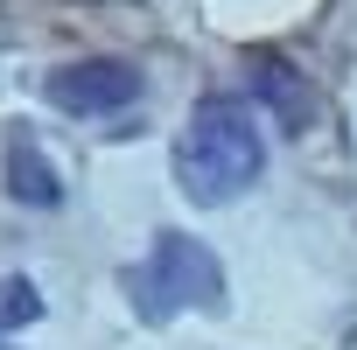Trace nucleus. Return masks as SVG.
I'll return each mask as SVG.
<instances>
[{
	"label": "nucleus",
	"instance_id": "20e7f679",
	"mask_svg": "<svg viewBox=\"0 0 357 350\" xmlns=\"http://www.w3.org/2000/svg\"><path fill=\"white\" fill-rule=\"evenodd\" d=\"M8 197L29 211H56L63 204V168L43 154V140L29 126H8Z\"/></svg>",
	"mask_w": 357,
	"mask_h": 350
},
{
	"label": "nucleus",
	"instance_id": "39448f33",
	"mask_svg": "<svg viewBox=\"0 0 357 350\" xmlns=\"http://www.w3.org/2000/svg\"><path fill=\"white\" fill-rule=\"evenodd\" d=\"M245 70H252V91L266 98V112L294 133V126H308V112H315V98H308V84H301V70L280 56V50H252L245 56Z\"/></svg>",
	"mask_w": 357,
	"mask_h": 350
},
{
	"label": "nucleus",
	"instance_id": "7ed1b4c3",
	"mask_svg": "<svg viewBox=\"0 0 357 350\" xmlns=\"http://www.w3.org/2000/svg\"><path fill=\"white\" fill-rule=\"evenodd\" d=\"M140 91H147V77L133 63H119V56H77V63H56L43 77V98L56 112H70V119H105V112L133 105Z\"/></svg>",
	"mask_w": 357,
	"mask_h": 350
},
{
	"label": "nucleus",
	"instance_id": "f03ea898",
	"mask_svg": "<svg viewBox=\"0 0 357 350\" xmlns=\"http://www.w3.org/2000/svg\"><path fill=\"white\" fill-rule=\"evenodd\" d=\"M126 294H133L140 322H168L183 308H225V259L190 231H161L147 245V259L126 273Z\"/></svg>",
	"mask_w": 357,
	"mask_h": 350
},
{
	"label": "nucleus",
	"instance_id": "f257e3e1",
	"mask_svg": "<svg viewBox=\"0 0 357 350\" xmlns=\"http://www.w3.org/2000/svg\"><path fill=\"white\" fill-rule=\"evenodd\" d=\"M259 175H266V133H259L252 105L231 98V91L197 98L183 140H175V183H183V197L211 211V204L245 197Z\"/></svg>",
	"mask_w": 357,
	"mask_h": 350
},
{
	"label": "nucleus",
	"instance_id": "423d86ee",
	"mask_svg": "<svg viewBox=\"0 0 357 350\" xmlns=\"http://www.w3.org/2000/svg\"><path fill=\"white\" fill-rule=\"evenodd\" d=\"M29 322H43V287L15 273V280H0V343H8V329H29Z\"/></svg>",
	"mask_w": 357,
	"mask_h": 350
}]
</instances>
